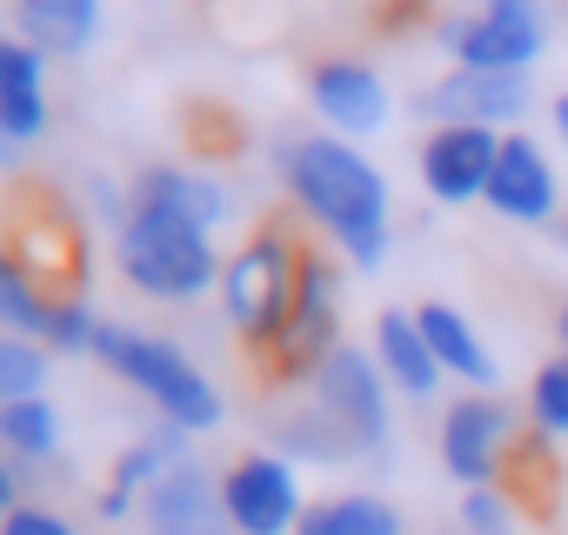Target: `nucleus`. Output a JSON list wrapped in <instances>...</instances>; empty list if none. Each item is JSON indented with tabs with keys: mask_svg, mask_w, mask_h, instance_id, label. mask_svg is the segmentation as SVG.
Wrapping results in <instances>:
<instances>
[{
	"mask_svg": "<svg viewBox=\"0 0 568 535\" xmlns=\"http://www.w3.org/2000/svg\"><path fill=\"white\" fill-rule=\"evenodd\" d=\"M495 154H501V128H435L422 141V188L448 208L488 194V174H495Z\"/></svg>",
	"mask_w": 568,
	"mask_h": 535,
	"instance_id": "12",
	"label": "nucleus"
},
{
	"mask_svg": "<svg viewBox=\"0 0 568 535\" xmlns=\"http://www.w3.org/2000/svg\"><path fill=\"white\" fill-rule=\"evenodd\" d=\"M561 355H568V309H561Z\"/></svg>",
	"mask_w": 568,
	"mask_h": 535,
	"instance_id": "33",
	"label": "nucleus"
},
{
	"mask_svg": "<svg viewBox=\"0 0 568 535\" xmlns=\"http://www.w3.org/2000/svg\"><path fill=\"white\" fill-rule=\"evenodd\" d=\"M54 289H41V275L21 261V254H8L0 248V329L8 335H21V342H41L48 335V315H54Z\"/></svg>",
	"mask_w": 568,
	"mask_h": 535,
	"instance_id": "22",
	"label": "nucleus"
},
{
	"mask_svg": "<svg viewBox=\"0 0 568 535\" xmlns=\"http://www.w3.org/2000/svg\"><path fill=\"white\" fill-rule=\"evenodd\" d=\"M0 455L34 468L61 455V408L48 395H21V402H0Z\"/></svg>",
	"mask_w": 568,
	"mask_h": 535,
	"instance_id": "21",
	"label": "nucleus"
},
{
	"mask_svg": "<svg viewBox=\"0 0 568 535\" xmlns=\"http://www.w3.org/2000/svg\"><path fill=\"white\" fill-rule=\"evenodd\" d=\"M281 188H288V201L315 228L335 234V248L355 268H382V254H388V181L355 141H342V134L281 141Z\"/></svg>",
	"mask_w": 568,
	"mask_h": 535,
	"instance_id": "1",
	"label": "nucleus"
},
{
	"mask_svg": "<svg viewBox=\"0 0 568 535\" xmlns=\"http://www.w3.org/2000/svg\"><path fill=\"white\" fill-rule=\"evenodd\" d=\"M274 455H288V462H348L355 448H348L342 428L308 402L302 415H281V422H274Z\"/></svg>",
	"mask_w": 568,
	"mask_h": 535,
	"instance_id": "24",
	"label": "nucleus"
},
{
	"mask_svg": "<svg viewBox=\"0 0 568 535\" xmlns=\"http://www.w3.org/2000/svg\"><path fill=\"white\" fill-rule=\"evenodd\" d=\"M462 522H468V535H515V508H508V495L495 482L462 495Z\"/></svg>",
	"mask_w": 568,
	"mask_h": 535,
	"instance_id": "28",
	"label": "nucleus"
},
{
	"mask_svg": "<svg viewBox=\"0 0 568 535\" xmlns=\"http://www.w3.org/2000/svg\"><path fill=\"white\" fill-rule=\"evenodd\" d=\"M14 28L48 61H74L101 34V0H14Z\"/></svg>",
	"mask_w": 568,
	"mask_h": 535,
	"instance_id": "17",
	"label": "nucleus"
},
{
	"mask_svg": "<svg viewBox=\"0 0 568 535\" xmlns=\"http://www.w3.org/2000/svg\"><path fill=\"white\" fill-rule=\"evenodd\" d=\"M302 254L288 228H261L247 234L227 261H221V315L247 349H274L281 329L295 315V289H302Z\"/></svg>",
	"mask_w": 568,
	"mask_h": 535,
	"instance_id": "4",
	"label": "nucleus"
},
{
	"mask_svg": "<svg viewBox=\"0 0 568 535\" xmlns=\"http://www.w3.org/2000/svg\"><path fill=\"white\" fill-rule=\"evenodd\" d=\"M295 535H402V515L382 495H328V502H308Z\"/></svg>",
	"mask_w": 568,
	"mask_h": 535,
	"instance_id": "23",
	"label": "nucleus"
},
{
	"mask_svg": "<svg viewBox=\"0 0 568 535\" xmlns=\"http://www.w3.org/2000/svg\"><path fill=\"white\" fill-rule=\"evenodd\" d=\"M308 101L342 141H362V134L388 128V88L368 61H322L308 74Z\"/></svg>",
	"mask_w": 568,
	"mask_h": 535,
	"instance_id": "14",
	"label": "nucleus"
},
{
	"mask_svg": "<svg viewBox=\"0 0 568 535\" xmlns=\"http://www.w3.org/2000/svg\"><path fill=\"white\" fill-rule=\"evenodd\" d=\"M94 362L108 369V375H121L134 395H148L154 402V415L161 422H174V428H187V435H207V428H221V388L194 369V355L187 349H174L168 335H148V329H128V322H101V335H94Z\"/></svg>",
	"mask_w": 568,
	"mask_h": 535,
	"instance_id": "3",
	"label": "nucleus"
},
{
	"mask_svg": "<svg viewBox=\"0 0 568 535\" xmlns=\"http://www.w3.org/2000/svg\"><path fill=\"white\" fill-rule=\"evenodd\" d=\"M14 154H21V141H14V128L0 121V168H14Z\"/></svg>",
	"mask_w": 568,
	"mask_h": 535,
	"instance_id": "31",
	"label": "nucleus"
},
{
	"mask_svg": "<svg viewBox=\"0 0 568 535\" xmlns=\"http://www.w3.org/2000/svg\"><path fill=\"white\" fill-rule=\"evenodd\" d=\"M0 48H8V21H0Z\"/></svg>",
	"mask_w": 568,
	"mask_h": 535,
	"instance_id": "34",
	"label": "nucleus"
},
{
	"mask_svg": "<svg viewBox=\"0 0 568 535\" xmlns=\"http://www.w3.org/2000/svg\"><path fill=\"white\" fill-rule=\"evenodd\" d=\"M48 349L41 342H21L0 329V402H21V395H48Z\"/></svg>",
	"mask_w": 568,
	"mask_h": 535,
	"instance_id": "25",
	"label": "nucleus"
},
{
	"mask_svg": "<svg viewBox=\"0 0 568 535\" xmlns=\"http://www.w3.org/2000/svg\"><path fill=\"white\" fill-rule=\"evenodd\" d=\"M94 335H101V315L88 309V295H61L54 315H48L41 349L48 355H94Z\"/></svg>",
	"mask_w": 568,
	"mask_h": 535,
	"instance_id": "26",
	"label": "nucleus"
},
{
	"mask_svg": "<svg viewBox=\"0 0 568 535\" xmlns=\"http://www.w3.org/2000/svg\"><path fill=\"white\" fill-rule=\"evenodd\" d=\"M555 134H561V141H568V94H561V101H555Z\"/></svg>",
	"mask_w": 568,
	"mask_h": 535,
	"instance_id": "32",
	"label": "nucleus"
},
{
	"mask_svg": "<svg viewBox=\"0 0 568 535\" xmlns=\"http://www.w3.org/2000/svg\"><path fill=\"white\" fill-rule=\"evenodd\" d=\"M375 362L415 402L435 395V382H442V362H435V349H428V335H422V322L408 309H382V322H375Z\"/></svg>",
	"mask_w": 568,
	"mask_h": 535,
	"instance_id": "19",
	"label": "nucleus"
},
{
	"mask_svg": "<svg viewBox=\"0 0 568 535\" xmlns=\"http://www.w3.org/2000/svg\"><path fill=\"white\" fill-rule=\"evenodd\" d=\"M415 322H422V335H428L442 375H462L468 388H488V395H495V355L481 349V335H475V322H468L462 309H448V302H422Z\"/></svg>",
	"mask_w": 568,
	"mask_h": 535,
	"instance_id": "20",
	"label": "nucleus"
},
{
	"mask_svg": "<svg viewBox=\"0 0 568 535\" xmlns=\"http://www.w3.org/2000/svg\"><path fill=\"white\" fill-rule=\"evenodd\" d=\"M335 322H342V282H335V268H328L322 254H302L295 315H288V329H281V342L267 349L274 382H315V369L342 349Z\"/></svg>",
	"mask_w": 568,
	"mask_h": 535,
	"instance_id": "7",
	"label": "nucleus"
},
{
	"mask_svg": "<svg viewBox=\"0 0 568 535\" xmlns=\"http://www.w3.org/2000/svg\"><path fill=\"white\" fill-rule=\"evenodd\" d=\"M555 201H561V188H555L548 154L528 134H501V154H495V174H488V208L508 214V221H548Z\"/></svg>",
	"mask_w": 568,
	"mask_h": 535,
	"instance_id": "15",
	"label": "nucleus"
},
{
	"mask_svg": "<svg viewBox=\"0 0 568 535\" xmlns=\"http://www.w3.org/2000/svg\"><path fill=\"white\" fill-rule=\"evenodd\" d=\"M128 194H134V201H154V208H174V214H187V221H201V228H221V221L234 214V194H227L214 174L181 168V161L141 168V174L128 181Z\"/></svg>",
	"mask_w": 568,
	"mask_h": 535,
	"instance_id": "16",
	"label": "nucleus"
},
{
	"mask_svg": "<svg viewBox=\"0 0 568 535\" xmlns=\"http://www.w3.org/2000/svg\"><path fill=\"white\" fill-rule=\"evenodd\" d=\"M442 41H448L455 68H508V74H528V61L548 41V21H541V0H481V14L448 21Z\"/></svg>",
	"mask_w": 568,
	"mask_h": 535,
	"instance_id": "8",
	"label": "nucleus"
},
{
	"mask_svg": "<svg viewBox=\"0 0 568 535\" xmlns=\"http://www.w3.org/2000/svg\"><path fill=\"white\" fill-rule=\"evenodd\" d=\"M174 462H187V428L154 422L148 435H134V442L108 462V482H101V495H94V515H101V522H128V515L141 508V495H148Z\"/></svg>",
	"mask_w": 568,
	"mask_h": 535,
	"instance_id": "13",
	"label": "nucleus"
},
{
	"mask_svg": "<svg viewBox=\"0 0 568 535\" xmlns=\"http://www.w3.org/2000/svg\"><path fill=\"white\" fill-rule=\"evenodd\" d=\"M528 415L541 435H568V355L541 362V375L528 382Z\"/></svg>",
	"mask_w": 568,
	"mask_h": 535,
	"instance_id": "27",
	"label": "nucleus"
},
{
	"mask_svg": "<svg viewBox=\"0 0 568 535\" xmlns=\"http://www.w3.org/2000/svg\"><path fill=\"white\" fill-rule=\"evenodd\" d=\"M14 508H21V462L0 455V522H8Z\"/></svg>",
	"mask_w": 568,
	"mask_h": 535,
	"instance_id": "30",
	"label": "nucleus"
},
{
	"mask_svg": "<svg viewBox=\"0 0 568 535\" xmlns=\"http://www.w3.org/2000/svg\"><path fill=\"white\" fill-rule=\"evenodd\" d=\"M508 435H515L508 402H495V395H462V402L442 415V462H448V475L468 482V488H488L495 468H501V455H508Z\"/></svg>",
	"mask_w": 568,
	"mask_h": 535,
	"instance_id": "11",
	"label": "nucleus"
},
{
	"mask_svg": "<svg viewBox=\"0 0 568 535\" xmlns=\"http://www.w3.org/2000/svg\"><path fill=\"white\" fill-rule=\"evenodd\" d=\"M0 535H74V522L61 508H48V502H21L8 522H0Z\"/></svg>",
	"mask_w": 568,
	"mask_h": 535,
	"instance_id": "29",
	"label": "nucleus"
},
{
	"mask_svg": "<svg viewBox=\"0 0 568 535\" xmlns=\"http://www.w3.org/2000/svg\"><path fill=\"white\" fill-rule=\"evenodd\" d=\"M141 522H148V535H234L227 502H221V475L201 468L194 455L174 462V468L141 495Z\"/></svg>",
	"mask_w": 568,
	"mask_h": 535,
	"instance_id": "10",
	"label": "nucleus"
},
{
	"mask_svg": "<svg viewBox=\"0 0 568 535\" xmlns=\"http://www.w3.org/2000/svg\"><path fill=\"white\" fill-rule=\"evenodd\" d=\"M0 121L14 128L21 148L48 134V54L28 41L0 48Z\"/></svg>",
	"mask_w": 568,
	"mask_h": 535,
	"instance_id": "18",
	"label": "nucleus"
},
{
	"mask_svg": "<svg viewBox=\"0 0 568 535\" xmlns=\"http://www.w3.org/2000/svg\"><path fill=\"white\" fill-rule=\"evenodd\" d=\"M114 268L128 275V289L154 295V302H194L207 289H221V254H214V228L134 201L128 194V221L114 228Z\"/></svg>",
	"mask_w": 568,
	"mask_h": 535,
	"instance_id": "2",
	"label": "nucleus"
},
{
	"mask_svg": "<svg viewBox=\"0 0 568 535\" xmlns=\"http://www.w3.org/2000/svg\"><path fill=\"white\" fill-rule=\"evenodd\" d=\"M308 402L342 428V442H348L355 455H382V448H388V375H382L375 355H362V349L342 342V349L315 369Z\"/></svg>",
	"mask_w": 568,
	"mask_h": 535,
	"instance_id": "5",
	"label": "nucleus"
},
{
	"mask_svg": "<svg viewBox=\"0 0 568 535\" xmlns=\"http://www.w3.org/2000/svg\"><path fill=\"white\" fill-rule=\"evenodd\" d=\"M422 114L435 128H508L528 114V74H508V68H455L442 74L428 94H422Z\"/></svg>",
	"mask_w": 568,
	"mask_h": 535,
	"instance_id": "9",
	"label": "nucleus"
},
{
	"mask_svg": "<svg viewBox=\"0 0 568 535\" xmlns=\"http://www.w3.org/2000/svg\"><path fill=\"white\" fill-rule=\"evenodd\" d=\"M221 502H227L234 535H295L302 515H308L295 462H288V455H274V448L234 455L227 475H221Z\"/></svg>",
	"mask_w": 568,
	"mask_h": 535,
	"instance_id": "6",
	"label": "nucleus"
}]
</instances>
